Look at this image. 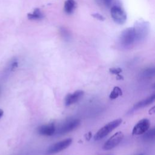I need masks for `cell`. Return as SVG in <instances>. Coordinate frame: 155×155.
<instances>
[{"label": "cell", "instance_id": "6", "mask_svg": "<svg viewBox=\"0 0 155 155\" xmlns=\"http://www.w3.org/2000/svg\"><path fill=\"white\" fill-rule=\"evenodd\" d=\"M111 16L115 23L122 25L127 21V13L120 7L114 5L111 8Z\"/></svg>", "mask_w": 155, "mask_h": 155}, {"label": "cell", "instance_id": "12", "mask_svg": "<svg viewBox=\"0 0 155 155\" xmlns=\"http://www.w3.org/2000/svg\"><path fill=\"white\" fill-rule=\"evenodd\" d=\"M76 7V3L74 0H66L64 2V12L68 14H71L74 12Z\"/></svg>", "mask_w": 155, "mask_h": 155}, {"label": "cell", "instance_id": "21", "mask_svg": "<svg viewBox=\"0 0 155 155\" xmlns=\"http://www.w3.org/2000/svg\"><path fill=\"white\" fill-rule=\"evenodd\" d=\"M3 114H4V111L0 109V119L1 118V117L3 116Z\"/></svg>", "mask_w": 155, "mask_h": 155}, {"label": "cell", "instance_id": "16", "mask_svg": "<svg viewBox=\"0 0 155 155\" xmlns=\"http://www.w3.org/2000/svg\"><path fill=\"white\" fill-rule=\"evenodd\" d=\"M122 94V91L119 87H114L111 91L109 97L111 99H115Z\"/></svg>", "mask_w": 155, "mask_h": 155}, {"label": "cell", "instance_id": "11", "mask_svg": "<svg viewBox=\"0 0 155 155\" xmlns=\"http://www.w3.org/2000/svg\"><path fill=\"white\" fill-rule=\"evenodd\" d=\"M154 100H155V94H153L152 95L148 96V97L143 100H141L138 102H137L136 104H135L133 109L134 110H138V109L143 108L145 107H147L150 104H152L154 101Z\"/></svg>", "mask_w": 155, "mask_h": 155}, {"label": "cell", "instance_id": "5", "mask_svg": "<svg viewBox=\"0 0 155 155\" xmlns=\"http://www.w3.org/2000/svg\"><path fill=\"white\" fill-rule=\"evenodd\" d=\"M72 143V139L71 138L65 139L64 140L58 142L54 144L50 145L46 150V155H52L59 153L60 151L68 148Z\"/></svg>", "mask_w": 155, "mask_h": 155}, {"label": "cell", "instance_id": "13", "mask_svg": "<svg viewBox=\"0 0 155 155\" xmlns=\"http://www.w3.org/2000/svg\"><path fill=\"white\" fill-rule=\"evenodd\" d=\"M44 17V14L39 8H35L31 13L27 14V18L30 20H41Z\"/></svg>", "mask_w": 155, "mask_h": 155}, {"label": "cell", "instance_id": "10", "mask_svg": "<svg viewBox=\"0 0 155 155\" xmlns=\"http://www.w3.org/2000/svg\"><path fill=\"white\" fill-rule=\"evenodd\" d=\"M84 92L82 90H77L74 93L68 94L65 98V104L69 106L79 101L84 96Z\"/></svg>", "mask_w": 155, "mask_h": 155}, {"label": "cell", "instance_id": "9", "mask_svg": "<svg viewBox=\"0 0 155 155\" xmlns=\"http://www.w3.org/2000/svg\"><path fill=\"white\" fill-rule=\"evenodd\" d=\"M56 129V127L55 124L54 123H50L39 127L37 129V132L41 135L50 136L55 134Z\"/></svg>", "mask_w": 155, "mask_h": 155}, {"label": "cell", "instance_id": "2", "mask_svg": "<svg viewBox=\"0 0 155 155\" xmlns=\"http://www.w3.org/2000/svg\"><path fill=\"white\" fill-rule=\"evenodd\" d=\"M122 120L121 119H117L111 122H108L105 125L100 128L98 131L94 136V139L95 140H99L105 137L113 130L117 128L122 123Z\"/></svg>", "mask_w": 155, "mask_h": 155}, {"label": "cell", "instance_id": "1", "mask_svg": "<svg viewBox=\"0 0 155 155\" xmlns=\"http://www.w3.org/2000/svg\"><path fill=\"white\" fill-rule=\"evenodd\" d=\"M136 43H137V41L133 27L128 28L121 33L119 37V44L122 47L129 48Z\"/></svg>", "mask_w": 155, "mask_h": 155}, {"label": "cell", "instance_id": "24", "mask_svg": "<svg viewBox=\"0 0 155 155\" xmlns=\"http://www.w3.org/2000/svg\"><path fill=\"white\" fill-rule=\"evenodd\" d=\"M139 155H143V154H139Z\"/></svg>", "mask_w": 155, "mask_h": 155}, {"label": "cell", "instance_id": "18", "mask_svg": "<svg viewBox=\"0 0 155 155\" xmlns=\"http://www.w3.org/2000/svg\"><path fill=\"white\" fill-rule=\"evenodd\" d=\"M110 72L114 74H119L120 73L122 72V69L120 68H110Z\"/></svg>", "mask_w": 155, "mask_h": 155}, {"label": "cell", "instance_id": "7", "mask_svg": "<svg viewBox=\"0 0 155 155\" xmlns=\"http://www.w3.org/2000/svg\"><path fill=\"white\" fill-rule=\"evenodd\" d=\"M124 138V134L121 131H118L110 137L103 145L104 150H110L117 146Z\"/></svg>", "mask_w": 155, "mask_h": 155}, {"label": "cell", "instance_id": "23", "mask_svg": "<svg viewBox=\"0 0 155 155\" xmlns=\"http://www.w3.org/2000/svg\"><path fill=\"white\" fill-rule=\"evenodd\" d=\"M105 155H113V154H105Z\"/></svg>", "mask_w": 155, "mask_h": 155}, {"label": "cell", "instance_id": "17", "mask_svg": "<svg viewBox=\"0 0 155 155\" xmlns=\"http://www.w3.org/2000/svg\"><path fill=\"white\" fill-rule=\"evenodd\" d=\"M60 31H61V35H62V36L65 38V39H69L70 38V34L68 33V31L64 28H61L60 29Z\"/></svg>", "mask_w": 155, "mask_h": 155}, {"label": "cell", "instance_id": "22", "mask_svg": "<svg viewBox=\"0 0 155 155\" xmlns=\"http://www.w3.org/2000/svg\"><path fill=\"white\" fill-rule=\"evenodd\" d=\"M1 87H0V93H1Z\"/></svg>", "mask_w": 155, "mask_h": 155}, {"label": "cell", "instance_id": "3", "mask_svg": "<svg viewBox=\"0 0 155 155\" xmlns=\"http://www.w3.org/2000/svg\"><path fill=\"white\" fill-rule=\"evenodd\" d=\"M133 29L135 33L137 43L140 42L147 38L149 32V25L145 21H139L135 23Z\"/></svg>", "mask_w": 155, "mask_h": 155}, {"label": "cell", "instance_id": "8", "mask_svg": "<svg viewBox=\"0 0 155 155\" xmlns=\"http://www.w3.org/2000/svg\"><path fill=\"white\" fill-rule=\"evenodd\" d=\"M150 127V120L147 119H142L134 125L132 130V134L133 135L143 134L149 130Z\"/></svg>", "mask_w": 155, "mask_h": 155}, {"label": "cell", "instance_id": "19", "mask_svg": "<svg viewBox=\"0 0 155 155\" xmlns=\"http://www.w3.org/2000/svg\"><path fill=\"white\" fill-rule=\"evenodd\" d=\"M91 16L94 18L95 19H97L99 21H104L105 20V18L101 14L98 13H93L91 15Z\"/></svg>", "mask_w": 155, "mask_h": 155}, {"label": "cell", "instance_id": "14", "mask_svg": "<svg viewBox=\"0 0 155 155\" xmlns=\"http://www.w3.org/2000/svg\"><path fill=\"white\" fill-rule=\"evenodd\" d=\"M155 137V129L151 128V130H147L142 136V139L145 142H150L154 140Z\"/></svg>", "mask_w": 155, "mask_h": 155}, {"label": "cell", "instance_id": "15", "mask_svg": "<svg viewBox=\"0 0 155 155\" xmlns=\"http://www.w3.org/2000/svg\"><path fill=\"white\" fill-rule=\"evenodd\" d=\"M155 74V69L154 67H149L142 71L141 76L143 78H150L153 77Z\"/></svg>", "mask_w": 155, "mask_h": 155}, {"label": "cell", "instance_id": "4", "mask_svg": "<svg viewBox=\"0 0 155 155\" xmlns=\"http://www.w3.org/2000/svg\"><path fill=\"white\" fill-rule=\"evenodd\" d=\"M81 121L78 119H70L64 122L58 128L56 129V135H63L75 130L79 126Z\"/></svg>", "mask_w": 155, "mask_h": 155}, {"label": "cell", "instance_id": "20", "mask_svg": "<svg viewBox=\"0 0 155 155\" xmlns=\"http://www.w3.org/2000/svg\"><path fill=\"white\" fill-rule=\"evenodd\" d=\"M106 7H110L113 0H102Z\"/></svg>", "mask_w": 155, "mask_h": 155}]
</instances>
